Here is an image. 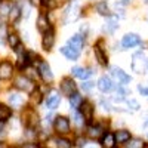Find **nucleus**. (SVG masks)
I'll use <instances>...</instances> for the list:
<instances>
[{
	"label": "nucleus",
	"instance_id": "cd10ccee",
	"mask_svg": "<svg viewBox=\"0 0 148 148\" xmlns=\"http://www.w3.org/2000/svg\"><path fill=\"white\" fill-rule=\"evenodd\" d=\"M73 121H74V125H76L77 127H83L84 123H86V119L83 117V114L80 113L79 110H74V113H73Z\"/></svg>",
	"mask_w": 148,
	"mask_h": 148
},
{
	"label": "nucleus",
	"instance_id": "39448f33",
	"mask_svg": "<svg viewBox=\"0 0 148 148\" xmlns=\"http://www.w3.org/2000/svg\"><path fill=\"white\" fill-rule=\"evenodd\" d=\"M59 89H61V92H62L64 95H67L68 98H70L71 95H74V93H77V86H76V83H74L70 77L62 79Z\"/></svg>",
	"mask_w": 148,
	"mask_h": 148
},
{
	"label": "nucleus",
	"instance_id": "412c9836",
	"mask_svg": "<svg viewBox=\"0 0 148 148\" xmlns=\"http://www.w3.org/2000/svg\"><path fill=\"white\" fill-rule=\"evenodd\" d=\"M61 53H62L67 59H70V61H76V59H79V55H80V52L74 51V49L70 47L68 45L64 46V47H61Z\"/></svg>",
	"mask_w": 148,
	"mask_h": 148
},
{
	"label": "nucleus",
	"instance_id": "a211bd4d",
	"mask_svg": "<svg viewBox=\"0 0 148 148\" xmlns=\"http://www.w3.org/2000/svg\"><path fill=\"white\" fill-rule=\"evenodd\" d=\"M117 27H119V18L108 15L107 16V21H105V25H104V30L111 34V33H114L117 30Z\"/></svg>",
	"mask_w": 148,
	"mask_h": 148
},
{
	"label": "nucleus",
	"instance_id": "ddd939ff",
	"mask_svg": "<svg viewBox=\"0 0 148 148\" xmlns=\"http://www.w3.org/2000/svg\"><path fill=\"white\" fill-rule=\"evenodd\" d=\"M39 71H40V77L46 82V83H51L53 82V74L51 71V67H49L47 62H40V67H39Z\"/></svg>",
	"mask_w": 148,
	"mask_h": 148
},
{
	"label": "nucleus",
	"instance_id": "b1692460",
	"mask_svg": "<svg viewBox=\"0 0 148 148\" xmlns=\"http://www.w3.org/2000/svg\"><path fill=\"white\" fill-rule=\"evenodd\" d=\"M12 117V108L10 105L0 104V121H8Z\"/></svg>",
	"mask_w": 148,
	"mask_h": 148
},
{
	"label": "nucleus",
	"instance_id": "a19ab883",
	"mask_svg": "<svg viewBox=\"0 0 148 148\" xmlns=\"http://www.w3.org/2000/svg\"><path fill=\"white\" fill-rule=\"evenodd\" d=\"M101 107H102L104 111H110V105H108L105 101H101Z\"/></svg>",
	"mask_w": 148,
	"mask_h": 148
},
{
	"label": "nucleus",
	"instance_id": "4be33fe9",
	"mask_svg": "<svg viewBox=\"0 0 148 148\" xmlns=\"http://www.w3.org/2000/svg\"><path fill=\"white\" fill-rule=\"evenodd\" d=\"M98 88H99V90L101 92H110L111 89H113V83H111V80H110V77H107V76H102L101 79H99V82H98Z\"/></svg>",
	"mask_w": 148,
	"mask_h": 148
},
{
	"label": "nucleus",
	"instance_id": "f8f14e48",
	"mask_svg": "<svg viewBox=\"0 0 148 148\" xmlns=\"http://www.w3.org/2000/svg\"><path fill=\"white\" fill-rule=\"evenodd\" d=\"M59 102H61L59 93H58L56 90H51V92H49V95H47V98H46V107H47L49 110H55V108L59 105Z\"/></svg>",
	"mask_w": 148,
	"mask_h": 148
},
{
	"label": "nucleus",
	"instance_id": "c9c22d12",
	"mask_svg": "<svg viewBox=\"0 0 148 148\" xmlns=\"http://www.w3.org/2000/svg\"><path fill=\"white\" fill-rule=\"evenodd\" d=\"M10 5H0V15H9Z\"/></svg>",
	"mask_w": 148,
	"mask_h": 148
},
{
	"label": "nucleus",
	"instance_id": "72a5a7b5",
	"mask_svg": "<svg viewBox=\"0 0 148 148\" xmlns=\"http://www.w3.org/2000/svg\"><path fill=\"white\" fill-rule=\"evenodd\" d=\"M126 145L130 147V148H142L144 147V141H141V139H130V141L126 142Z\"/></svg>",
	"mask_w": 148,
	"mask_h": 148
},
{
	"label": "nucleus",
	"instance_id": "393cba45",
	"mask_svg": "<svg viewBox=\"0 0 148 148\" xmlns=\"http://www.w3.org/2000/svg\"><path fill=\"white\" fill-rule=\"evenodd\" d=\"M71 74H73L74 77L84 80V79H88V77H89V74H90V73L86 70V68H83V67H74V68L71 70Z\"/></svg>",
	"mask_w": 148,
	"mask_h": 148
},
{
	"label": "nucleus",
	"instance_id": "6e6552de",
	"mask_svg": "<svg viewBox=\"0 0 148 148\" xmlns=\"http://www.w3.org/2000/svg\"><path fill=\"white\" fill-rule=\"evenodd\" d=\"M8 102H9V105H10L12 108L19 110V108H22L24 105H25V98L22 96V93H16V92H14V93H9V96H8Z\"/></svg>",
	"mask_w": 148,
	"mask_h": 148
},
{
	"label": "nucleus",
	"instance_id": "79ce46f5",
	"mask_svg": "<svg viewBox=\"0 0 148 148\" xmlns=\"http://www.w3.org/2000/svg\"><path fill=\"white\" fill-rule=\"evenodd\" d=\"M129 2H130V0H123V3H125V5H127Z\"/></svg>",
	"mask_w": 148,
	"mask_h": 148
},
{
	"label": "nucleus",
	"instance_id": "c03bdc74",
	"mask_svg": "<svg viewBox=\"0 0 148 148\" xmlns=\"http://www.w3.org/2000/svg\"><path fill=\"white\" fill-rule=\"evenodd\" d=\"M145 3H148V0H145Z\"/></svg>",
	"mask_w": 148,
	"mask_h": 148
},
{
	"label": "nucleus",
	"instance_id": "7c9ffc66",
	"mask_svg": "<svg viewBox=\"0 0 148 148\" xmlns=\"http://www.w3.org/2000/svg\"><path fill=\"white\" fill-rule=\"evenodd\" d=\"M8 45H9L12 49L18 47V46H19V37H18V34L10 33V34L8 36Z\"/></svg>",
	"mask_w": 148,
	"mask_h": 148
},
{
	"label": "nucleus",
	"instance_id": "49530a36",
	"mask_svg": "<svg viewBox=\"0 0 148 148\" xmlns=\"http://www.w3.org/2000/svg\"><path fill=\"white\" fill-rule=\"evenodd\" d=\"M65 2H70V0H65Z\"/></svg>",
	"mask_w": 148,
	"mask_h": 148
},
{
	"label": "nucleus",
	"instance_id": "9b49d317",
	"mask_svg": "<svg viewBox=\"0 0 148 148\" xmlns=\"http://www.w3.org/2000/svg\"><path fill=\"white\" fill-rule=\"evenodd\" d=\"M67 45H68L70 47H73L74 51L80 52L82 49H83V46H84V36H82V34H76V36H73L71 39H68Z\"/></svg>",
	"mask_w": 148,
	"mask_h": 148
},
{
	"label": "nucleus",
	"instance_id": "c756f323",
	"mask_svg": "<svg viewBox=\"0 0 148 148\" xmlns=\"http://www.w3.org/2000/svg\"><path fill=\"white\" fill-rule=\"evenodd\" d=\"M25 76H27L28 79H31L33 82H36L37 79L40 77V71H39V70H34L33 67H27V68H25Z\"/></svg>",
	"mask_w": 148,
	"mask_h": 148
},
{
	"label": "nucleus",
	"instance_id": "f03ea898",
	"mask_svg": "<svg viewBox=\"0 0 148 148\" xmlns=\"http://www.w3.org/2000/svg\"><path fill=\"white\" fill-rule=\"evenodd\" d=\"M130 67H132V71H135L136 74H141V73H145L147 71L148 62H147V59H145V56H144L142 52H136V53L132 56Z\"/></svg>",
	"mask_w": 148,
	"mask_h": 148
},
{
	"label": "nucleus",
	"instance_id": "7ed1b4c3",
	"mask_svg": "<svg viewBox=\"0 0 148 148\" xmlns=\"http://www.w3.org/2000/svg\"><path fill=\"white\" fill-rule=\"evenodd\" d=\"M14 86H15L16 89L24 90V92H27V93H31V92L36 89V83H34L31 79H28L27 76H19V77L15 80Z\"/></svg>",
	"mask_w": 148,
	"mask_h": 148
},
{
	"label": "nucleus",
	"instance_id": "423d86ee",
	"mask_svg": "<svg viewBox=\"0 0 148 148\" xmlns=\"http://www.w3.org/2000/svg\"><path fill=\"white\" fill-rule=\"evenodd\" d=\"M22 123L25 125L28 129H33L37 125V113L33 108H27L22 114Z\"/></svg>",
	"mask_w": 148,
	"mask_h": 148
},
{
	"label": "nucleus",
	"instance_id": "a18cd8bd",
	"mask_svg": "<svg viewBox=\"0 0 148 148\" xmlns=\"http://www.w3.org/2000/svg\"><path fill=\"white\" fill-rule=\"evenodd\" d=\"M0 5H2V0H0Z\"/></svg>",
	"mask_w": 148,
	"mask_h": 148
},
{
	"label": "nucleus",
	"instance_id": "f3484780",
	"mask_svg": "<svg viewBox=\"0 0 148 148\" xmlns=\"http://www.w3.org/2000/svg\"><path fill=\"white\" fill-rule=\"evenodd\" d=\"M21 15H22L21 6H19L18 3H12V5H10V10H9V15H8L9 21H10V22H16V21L21 18Z\"/></svg>",
	"mask_w": 148,
	"mask_h": 148
},
{
	"label": "nucleus",
	"instance_id": "1a4fd4ad",
	"mask_svg": "<svg viewBox=\"0 0 148 148\" xmlns=\"http://www.w3.org/2000/svg\"><path fill=\"white\" fill-rule=\"evenodd\" d=\"M14 76V65L9 61L0 62V80H9Z\"/></svg>",
	"mask_w": 148,
	"mask_h": 148
},
{
	"label": "nucleus",
	"instance_id": "20e7f679",
	"mask_svg": "<svg viewBox=\"0 0 148 148\" xmlns=\"http://www.w3.org/2000/svg\"><path fill=\"white\" fill-rule=\"evenodd\" d=\"M53 129H55V132L59 135V136L61 135L70 133V120L67 117H64V116H58L55 119V121H53Z\"/></svg>",
	"mask_w": 148,
	"mask_h": 148
},
{
	"label": "nucleus",
	"instance_id": "473e14b6",
	"mask_svg": "<svg viewBox=\"0 0 148 148\" xmlns=\"http://www.w3.org/2000/svg\"><path fill=\"white\" fill-rule=\"evenodd\" d=\"M56 147H59V148H70V147H73V144H71V141H68L65 138H58L56 139Z\"/></svg>",
	"mask_w": 148,
	"mask_h": 148
},
{
	"label": "nucleus",
	"instance_id": "4468645a",
	"mask_svg": "<svg viewBox=\"0 0 148 148\" xmlns=\"http://www.w3.org/2000/svg\"><path fill=\"white\" fill-rule=\"evenodd\" d=\"M99 142H101V147H104V148H113L117 144L116 135L111 133V132H104V135L101 136Z\"/></svg>",
	"mask_w": 148,
	"mask_h": 148
},
{
	"label": "nucleus",
	"instance_id": "bb28decb",
	"mask_svg": "<svg viewBox=\"0 0 148 148\" xmlns=\"http://www.w3.org/2000/svg\"><path fill=\"white\" fill-rule=\"evenodd\" d=\"M83 101H84V99H83V96L79 95V93H74V95L70 96V105H71L73 110H79L80 105L83 104Z\"/></svg>",
	"mask_w": 148,
	"mask_h": 148
},
{
	"label": "nucleus",
	"instance_id": "9d476101",
	"mask_svg": "<svg viewBox=\"0 0 148 148\" xmlns=\"http://www.w3.org/2000/svg\"><path fill=\"white\" fill-rule=\"evenodd\" d=\"M55 45V33L52 28H49L45 34H43V42H42V46L45 51H52V47Z\"/></svg>",
	"mask_w": 148,
	"mask_h": 148
},
{
	"label": "nucleus",
	"instance_id": "0eeeda50",
	"mask_svg": "<svg viewBox=\"0 0 148 148\" xmlns=\"http://www.w3.org/2000/svg\"><path fill=\"white\" fill-rule=\"evenodd\" d=\"M141 45V37L135 33H127L126 36H123L121 39V46L123 49H129V47H133V46H138Z\"/></svg>",
	"mask_w": 148,
	"mask_h": 148
},
{
	"label": "nucleus",
	"instance_id": "dca6fc26",
	"mask_svg": "<svg viewBox=\"0 0 148 148\" xmlns=\"http://www.w3.org/2000/svg\"><path fill=\"white\" fill-rule=\"evenodd\" d=\"M111 74H113V76L119 80V83H121V84H127L130 82V76H127V74L119 67H111Z\"/></svg>",
	"mask_w": 148,
	"mask_h": 148
},
{
	"label": "nucleus",
	"instance_id": "e433bc0d",
	"mask_svg": "<svg viewBox=\"0 0 148 148\" xmlns=\"http://www.w3.org/2000/svg\"><path fill=\"white\" fill-rule=\"evenodd\" d=\"M93 86H95V83H93V82H86V83H83V84H82V89H83V90H90V89L93 88Z\"/></svg>",
	"mask_w": 148,
	"mask_h": 148
},
{
	"label": "nucleus",
	"instance_id": "58836bf2",
	"mask_svg": "<svg viewBox=\"0 0 148 148\" xmlns=\"http://www.w3.org/2000/svg\"><path fill=\"white\" fill-rule=\"evenodd\" d=\"M138 90L141 92V95H145V96H148V88H145V86H138Z\"/></svg>",
	"mask_w": 148,
	"mask_h": 148
},
{
	"label": "nucleus",
	"instance_id": "aec40b11",
	"mask_svg": "<svg viewBox=\"0 0 148 148\" xmlns=\"http://www.w3.org/2000/svg\"><path fill=\"white\" fill-rule=\"evenodd\" d=\"M86 135L90 139H101V136L104 135V130L101 126H89L88 130H86Z\"/></svg>",
	"mask_w": 148,
	"mask_h": 148
},
{
	"label": "nucleus",
	"instance_id": "c85d7f7f",
	"mask_svg": "<svg viewBox=\"0 0 148 148\" xmlns=\"http://www.w3.org/2000/svg\"><path fill=\"white\" fill-rule=\"evenodd\" d=\"M96 10H98V14L99 15H104V16H108L110 15V9H108V5L107 2H99V3H96Z\"/></svg>",
	"mask_w": 148,
	"mask_h": 148
},
{
	"label": "nucleus",
	"instance_id": "a878e982",
	"mask_svg": "<svg viewBox=\"0 0 148 148\" xmlns=\"http://www.w3.org/2000/svg\"><path fill=\"white\" fill-rule=\"evenodd\" d=\"M132 139V136H130V132H127V130H119L117 133H116V141H117V144H126L127 141H130Z\"/></svg>",
	"mask_w": 148,
	"mask_h": 148
},
{
	"label": "nucleus",
	"instance_id": "4c0bfd02",
	"mask_svg": "<svg viewBox=\"0 0 148 148\" xmlns=\"http://www.w3.org/2000/svg\"><path fill=\"white\" fill-rule=\"evenodd\" d=\"M127 104H129V107H130L132 110H139V104H138V101L130 99V101H127Z\"/></svg>",
	"mask_w": 148,
	"mask_h": 148
},
{
	"label": "nucleus",
	"instance_id": "6ab92c4d",
	"mask_svg": "<svg viewBox=\"0 0 148 148\" xmlns=\"http://www.w3.org/2000/svg\"><path fill=\"white\" fill-rule=\"evenodd\" d=\"M37 28H39V31L40 33H46L49 28H52L51 27V21L47 19V16L45 15V14H42L40 16H39V19H37Z\"/></svg>",
	"mask_w": 148,
	"mask_h": 148
},
{
	"label": "nucleus",
	"instance_id": "f257e3e1",
	"mask_svg": "<svg viewBox=\"0 0 148 148\" xmlns=\"http://www.w3.org/2000/svg\"><path fill=\"white\" fill-rule=\"evenodd\" d=\"M80 15H82L80 2H79V0H71L70 5H68V8H67L65 12H64V19H62V22H64V24L74 22L76 19H79Z\"/></svg>",
	"mask_w": 148,
	"mask_h": 148
},
{
	"label": "nucleus",
	"instance_id": "f704fd0d",
	"mask_svg": "<svg viewBox=\"0 0 148 148\" xmlns=\"http://www.w3.org/2000/svg\"><path fill=\"white\" fill-rule=\"evenodd\" d=\"M42 5H45L47 8V10H52V9H55L58 6L56 0H42Z\"/></svg>",
	"mask_w": 148,
	"mask_h": 148
},
{
	"label": "nucleus",
	"instance_id": "ea45409f",
	"mask_svg": "<svg viewBox=\"0 0 148 148\" xmlns=\"http://www.w3.org/2000/svg\"><path fill=\"white\" fill-rule=\"evenodd\" d=\"M28 3L33 6H40L42 5V0H28Z\"/></svg>",
	"mask_w": 148,
	"mask_h": 148
},
{
	"label": "nucleus",
	"instance_id": "37998d69",
	"mask_svg": "<svg viewBox=\"0 0 148 148\" xmlns=\"http://www.w3.org/2000/svg\"><path fill=\"white\" fill-rule=\"evenodd\" d=\"M0 25H2V18H0Z\"/></svg>",
	"mask_w": 148,
	"mask_h": 148
},
{
	"label": "nucleus",
	"instance_id": "de8ad7c7",
	"mask_svg": "<svg viewBox=\"0 0 148 148\" xmlns=\"http://www.w3.org/2000/svg\"><path fill=\"white\" fill-rule=\"evenodd\" d=\"M147 71H148V67H147Z\"/></svg>",
	"mask_w": 148,
	"mask_h": 148
},
{
	"label": "nucleus",
	"instance_id": "2eb2a0df",
	"mask_svg": "<svg viewBox=\"0 0 148 148\" xmlns=\"http://www.w3.org/2000/svg\"><path fill=\"white\" fill-rule=\"evenodd\" d=\"M93 110H95V107L89 101H83V104L80 105V113L83 114L86 121H92V119H93Z\"/></svg>",
	"mask_w": 148,
	"mask_h": 148
},
{
	"label": "nucleus",
	"instance_id": "5701e85b",
	"mask_svg": "<svg viewBox=\"0 0 148 148\" xmlns=\"http://www.w3.org/2000/svg\"><path fill=\"white\" fill-rule=\"evenodd\" d=\"M93 53H95V56H96V59H98V62H99L101 65H104V67H107V65H108L107 55L102 52V49H101L99 46H98V45L93 47Z\"/></svg>",
	"mask_w": 148,
	"mask_h": 148
},
{
	"label": "nucleus",
	"instance_id": "2f4dec72",
	"mask_svg": "<svg viewBox=\"0 0 148 148\" xmlns=\"http://www.w3.org/2000/svg\"><path fill=\"white\" fill-rule=\"evenodd\" d=\"M42 98H43V93H42L39 89H37V88L31 92V99H33V102L40 104V102H42Z\"/></svg>",
	"mask_w": 148,
	"mask_h": 148
}]
</instances>
